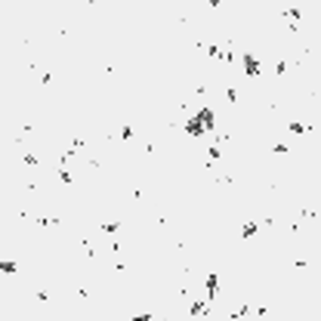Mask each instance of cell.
<instances>
[{"label":"cell","mask_w":321,"mask_h":321,"mask_svg":"<svg viewBox=\"0 0 321 321\" xmlns=\"http://www.w3.org/2000/svg\"><path fill=\"white\" fill-rule=\"evenodd\" d=\"M244 68H247V75H251V78L260 75V62H257L254 56H244Z\"/></svg>","instance_id":"obj_1"}]
</instances>
